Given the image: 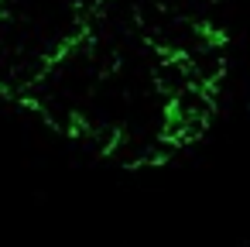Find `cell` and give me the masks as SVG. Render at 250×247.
<instances>
[{"instance_id": "7a4b0ae2", "label": "cell", "mask_w": 250, "mask_h": 247, "mask_svg": "<svg viewBox=\"0 0 250 247\" xmlns=\"http://www.w3.org/2000/svg\"><path fill=\"white\" fill-rule=\"evenodd\" d=\"M154 86L171 100L175 93H182V90H188V86H195V83H192V72H188V66H185L182 55H165V59L154 66Z\"/></svg>"}, {"instance_id": "6da1fadb", "label": "cell", "mask_w": 250, "mask_h": 247, "mask_svg": "<svg viewBox=\"0 0 250 247\" xmlns=\"http://www.w3.org/2000/svg\"><path fill=\"white\" fill-rule=\"evenodd\" d=\"M185 59V66H188V72H192V83L195 86H212L223 72H226V48H223V42L216 38V35H206L188 55H182Z\"/></svg>"}]
</instances>
